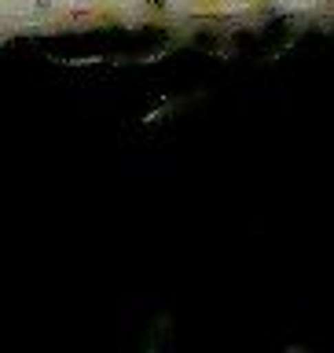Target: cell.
I'll return each instance as SVG.
<instances>
[{"instance_id":"1","label":"cell","mask_w":334,"mask_h":353,"mask_svg":"<svg viewBox=\"0 0 334 353\" xmlns=\"http://www.w3.org/2000/svg\"><path fill=\"white\" fill-rule=\"evenodd\" d=\"M132 26V0H77L70 11V30Z\"/></svg>"},{"instance_id":"2","label":"cell","mask_w":334,"mask_h":353,"mask_svg":"<svg viewBox=\"0 0 334 353\" xmlns=\"http://www.w3.org/2000/svg\"><path fill=\"white\" fill-rule=\"evenodd\" d=\"M132 26H184L180 0H132Z\"/></svg>"},{"instance_id":"3","label":"cell","mask_w":334,"mask_h":353,"mask_svg":"<svg viewBox=\"0 0 334 353\" xmlns=\"http://www.w3.org/2000/svg\"><path fill=\"white\" fill-rule=\"evenodd\" d=\"M77 0H30L26 30H70V11Z\"/></svg>"},{"instance_id":"4","label":"cell","mask_w":334,"mask_h":353,"mask_svg":"<svg viewBox=\"0 0 334 353\" xmlns=\"http://www.w3.org/2000/svg\"><path fill=\"white\" fill-rule=\"evenodd\" d=\"M184 26L187 22H236V0H180Z\"/></svg>"},{"instance_id":"5","label":"cell","mask_w":334,"mask_h":353,"mask_svg":"<svg viewBox=\"0 0 334 353\" xmlns=\"http://www.w3.org/2000/svg\"><path fill=\"white\" fill-rule=\"evenodd\" d=\"M272 15H286L283 0H236V22H261Z\"/></svg>"},{"instance_id":"6","label":"cell","mask_w":334,"mask_h":353,"mask_svg":"<svg viewBox=\"0 0 334 353\" xmlns=\"http://www.w3.org/2000/svg\"><path fill=\"white\" fill-rule=\"evenodd\" d=\"M0 19L8 30L30 26V0H0Z\"/></svg>"},{"instance_id":"7","label":"cell","mask_w":334,"mask_h":353,"mask_svg":"<svg viewBox=\"0 0 334 353\" xmlns=\"http://www.w3.org/2000/svg\"><path fill=\"white\" fill-rule=\"evenodd\" d=\"M334 0H283L286 15H316V11H327Z\"/></svg>"}]
</instances>
